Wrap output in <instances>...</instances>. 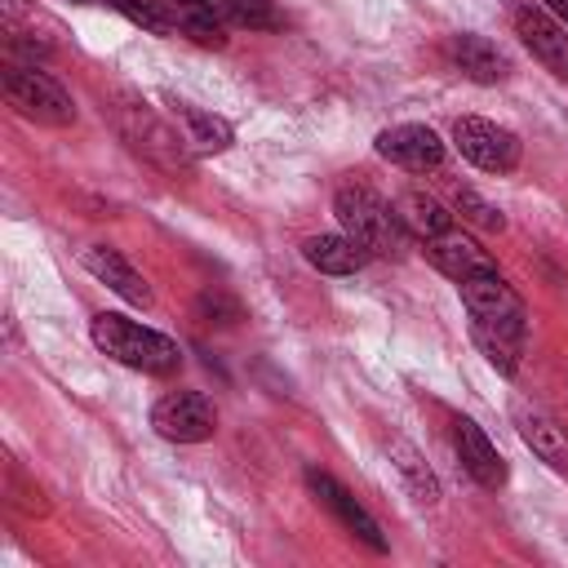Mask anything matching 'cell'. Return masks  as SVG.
<instances>
[{
  "instance_id": "6da1fadb",
  "label": "cell",
  "mask_w": 568,
  "mask_h": 568,
  "mask_svg": "<svg viewBox=\"0 0 568 568\" xmlns=\"http://www.w3.org/2000/svg\"><path fill=\"white\" fill-rule=\"evenodd\" d=\"M89 337L102 355L120 359L124 368H138V373H151V377H169L182 368V351L169 333L160 328H146L120 311H98L89 320Z\"/></svg>"
},
{
  "instance_id": "7a4b0ae2",
  "label": "cell",
  "mask_w": 568,
  "mask_h": 568,
  "mask_svg": "<svg viewBox=\"0 0 568 568\" xmlns=\"http://www.w3.org/2000/svg\"><path fill=\"white\" fill-rule=\"evenodd\" d=\"M333 213H337V226L359 240L368 253H382V257H399L404 244H408V231L395 213V204H386L377 191L351 182V186H337L333 195Z\"/></svg>"
},
{
  "instance_id": "3957f363",
  "label": "cell",
  "mask_w": 568,
  "mask_h": 568,
  "mask_svg": "<svg viewBox=\"0 0 568 568\" xmlns=\"http://www.w3.org/2000/svg\"><path fill=\"white\" fill-rule=\"evenodd\" d=\"M111 115H115V129L124 133V142H129L133 151H142L151 164H160V169H169V173H178V169L191 164V142H186V133H178L173 124H164L138 93H115Z\"/></svg>"
},
{
  "instance_id": "277c9868",
  "label": "cell",
  "mask_w": 568,
  "mask_h": 568,
  "mask_svg": "<svg viewBox=\"0 0 568 568\" xmlns=\"http://www.w3.org/2000/svg\"><path fill=\"white\" fill-rule=\"evenodd\" d=\"M4 98L18 115L36 120V124H49V129H67L75 124V98L40 67H22V62H9L4 67Z\"/></svg>"
},
{
  "instance_id": "5b68a950",
  "label": "cell",
  "mask_w": 568,
  "mask_h": 568,
  "mask_svg": "<svg viewBox=\"0 0 568 568\" xmlns=\"http://www.w3.org/2000/svg\"><path fill=\"white\" fill-rule=\"evenodd\" d=\"M151 426L169 444H204L217 430V408L204 390H169L155 399Z\"/></svg>"
},
{
  "instance_id": "8992f818",
  "label": "cell",
  "mask_w": 568,
  "mask_h": 568,
  "mask_svg": "<svg viewBox=\"0 0 568 568\" xmlns=\"http://www.w3.org/2000/svg\"><path fill=\"white\" fill-rule=\"evenodd\" d=\"M453 146L462 151V160H470L484 173H510L519 164V138L484 115H462L453 124Z\"/></svg>"
},
{
  "instance_id": "52a82bcc",
  "label": "cell",
  "mask_w": 568,
  "mask_h": 568,
  "mask_svg": "<svg viewBox=\"0 0 568 568\" xmlns=\"http://www.w3.org/2000/svg\"><path fill=\"white\" fill-rule=\"evenodd\" d=\"M306 488H311V497L355 537V541H364L373 555H386V537H382V528H377V519L355 501V493L346 488V484H337L328 470H306Z\"/></svg>"
},
{
  "instance_id": "ba28073f",
  "label": "cell",
  "mask_w": 568,
  "mask_h": 568,
  "mask_svg": "<svg viewBox=\"0 0 568 568\" xmlns=\"http://www.w3.org/2000/svg\"><path fill=\"white\" fill-rule=\"evenodd\" d=\"M515 36L524 40V49L559 80H568V27L559 18H550L541 4H519L515 9Z\"/></svg>"
},
{
  "instance_id": "9c48e42d",
  "label": "cell",
  "mask_w": 568,
  "mask_h": 568,
  "mask_svg": "<svg viewBox=\"0 0 568 568\" xmlns=\"http://www.w3.org/2000/svg\"><path fill=\"white\" fill-rule=\"evenodd\" d=\"M373 146H377L382 160H390V164H399L408 173H430V169L444 164V142L426 124H390V129L377 133Z\"/></svg>"
},
{
  "instance_id": "30bf717a",
  "label": "cell",
  "mask_w": 568,
  "mask_h": 568,
  "mask_svg": "<svg viewBox=\"0 0 568 568\" xmlns=\"http://www.w3.org/2000/svg\"><path fill=\"white\" fill-rule=\"evenodd\" d=\"M510 417H515V430L519 439L559 475H568V426L559 417H550L541 404H528V399H515L510 404Z\"/></svg>"
},
{
  "instance_id": "8fae6325",
  "label": "cell",
  "mask_w": 568,
  "mask_h": 568,
  "mask_svg": "<svg viewBox=\"0 0 568 568\" xmlns=\"http://www.w3.org/2000/svg\"><path fill=\"white\" fill-rule=\"evenodd\" d=\"M80 262H84V271L93 275V280H102L115 297H124L129 306H151L155 302V293H151V284L142 280V271L120 253V248H111V244H89L84 253H80Z\"/></svg>"
},
{
  "instance_id": "7c38bea8",
  "label": "cell",
  "mask_w": 568,
  "mask_h": 568,
  "mask_svg": "<svg viewBox=\"0 0 568 568\" xmlns=\"http://www.w3.org/2000/svg\"><path fill=\"white\" fill-rule=\"evenodd\" d=\"M444 58H448L453 71H462V75L475 80V84H501V80L510 75V58H506L493 40H484V36H475V31L448 36V40H444Z\"/></svg>"
},
{
  "instance_id": "4fadbf2b",
  "label": "cell",
  "mask_w": 568,
  "mask_h": 568,
  "mask_svg": "<svg viewBox=\"0 0 568 568\" xmlns=\"http://www.w3.org/2000/svg\"><path fill=\"white\" fill-rule=\"evenodd\" d=\"M453 448H457L462 470H466L479 488H501V484H506V457L497 453V444H493L470 417H457V422H453Z\"/></svg>"
},
{
  "instance_id": "5bb4252c",
  "label": "cell",
  "mask_w": 568,
  "mask_h": 568,
  "mask_svg": "<svg viewBox=\"0 0 568 568\" xmlns=\"http://www.w3.org/2000/svg\"><path fill=\"white\" fill-rule=\"evenodd\" d=\"M457 293H462V306L470 311V320H524V297L497 271L462 280Z\"/></svg>"
},
{
  "instance_id": "9a60e30c",
  "label": "cell",
  "mask_w": 568,
  "mask_h": 568,
  "mask_svg": "<svg viewBox=\"0 0 568 568\" xmlns=\"http://www.w3.org/2000/svg\"><path fill=\"white\" fill-rule=\"evenodd\" d=\"M426 257L448 275V280H470V275H488V271H497L493 266V257L470 240V235H462V231H444V235H435V240H426Z\"/></svg>"
},
{
  "instance_id": "2e32d148",
  "label": "cell",
  "mask_w": 568,
  "mask_h": 568,
  "mask_svg": "<svg viewBox=\"0 0 568 568\" xmlns=\"http://www.w3.org/2000/svg\"><path fill=\"white\" fill-rule=\"evenodd\" d=\"M470 337L484 351V359L497 373H515L519 368V351H524V320H470Z\"/></svg>"
},
{
  "instance_id": "e0dca14e",
  "label": "cell",
  "mask_w": 568,
  "mask_h": 568,
  "mask_svg": "<svg viewBox=\"0 0 568 568\" xmlns=\"http://www.w3.org/2000/svg\"><path fill=\"white\" fill-rule=\"evenodd\" d=\"M302 257H306L315 271H324V275H355V271L368 266L373 253H368L359 240H351L346 231H337V235H311V240L302 244Z\"/></svg>"
},
{
  "instance_id": "ac0fdd59",
  "label": "cell",
  "mask_w": 568,
  "mask_h": 568,
  "mask_svg": "<svg viewBox=\"0 0 568 568\" xmlns=\"http://www.w3.org/2000/svg\"><path fill=\"white\" fill-rule=\"evenodd\" d=\"M164 9L173 18V27L182 36H191L195 44H204V49L226 44V27H222V13H217L213 0H164Z\"/></svg>"
},
{
  "instance_id": "d6986e66",
  "label": "cell",
  "mask_w": 568,
  "mask_h": 568,
  "mask_svg": "<svg viewBox=\"0 0 568 568\" xmlns=\"http://www.w3.org/2000/svg\"><path fill=\"white\" fill-rule=\"evenodd\" d=\"M395 213H399L404 231L417 235V240H435V235L453 231V213H448L435 195H426V191H404V195L395 200Z\"/></svg>"
},
{
  "instance_id": "ffe728a7",
  "label": "cell",
  "mask_w": 568,
  "mask_h": 568,
  "mask_svg": "<svg viewBox=\"0 0 568 568\" xmlns=\"http://www.w3.org/2000/svg\"><path fill=\"white\" fill-rule=\"evenodd\" d=\"M178 120L186 124V142H191V151H204V155H217V151H226L231 142H235V129L222 120V115H213V111H204V106H191V102H178Z\"/></svg>"
},
{
  "instance_id": "44dd1931",
  "label": "cell",
  "mask_w": 568,
  "mask_h": 568,
  "mask_svg": "<svg viewBox=\"0 0 568 568\" xmlns=\"http://www.w3.org/2000/svg\"><path fill=\"white\" fill-rule=\"evenodd\" d=\"M386 453H390V466L404 475L408 493H413L422 506H435V501H439V479H435V470L422 462V453H417L408 439H390Z\"/></svg>"
},
{
  "instance_id": "7402d4cb",
  "label": "cell",
  "mask_w": 568,
  "mask_h": 568,
  "mask_svg": "<svg viewBox=\"0 0 568 568\" xmlns=\"http://www.w3.org/2000/svg\"><path fill=\"white\" fill-rule=\"evenodd\" d=\"M217 13L235 27H248V31H275L280 27V13H275V0H213Z\"/></svg>"
},
{
  "instance_id": "603a6c76",
  "label": "cell",
  "mask_w": 568,
  "mask_h": 568,
  "mask_svg": "<svg viewBox=\"0 0 568 568\" xmlns=\"http://www.w3.org/2000/svg\"><path fill=\"white\" fill-rule=\"evenodd\" d=\"M111 9H120L133 27H142V31H151V36H173L178 27H173V18H169V9H164V0H106Z\"/></svg>"
},
{
  "instance_id": "cb8c5ba5",
  "label": "cell",
  "mask_w": 568,
  "mask_h": 568,
  "mask_svg": "<svg viewBox=\"0 0 568 568\" xmlns=\"http://www.w3.org/2000/svg\"><path fill=\"white\" fill-rule=\"evenodd\" d=\"M453 209H457L470 226H479V231H501V226H506L501 209L488 204V200H484L479 191H470V186H453Z\"/></svg>"
},
{
  "instance_id": "d4e9b609",
  "label": "cell",
  "mask_w": 568,
  "mask_h": 568,
  "mask_svg": "<svg viewBox=\"0 0 568 568\" xmlns=\"http://www.w3.org/2000/svg\"><path fill=\"white\" fill-rule=\"evenodd\" d=\"M195 311H200V315H204L209 324H235V320H244L240 302H235L231 293H222V288H209V293H200Z\"/></svg>"
},
{
  "instance_id": "484cf974",
  "label": "cell",
  "mask_w": 568,
  "mask_h": 568,
  "mask_svg": "<svg viewBox=\"0 0 568 568\" xmlns=\"http://www.w3.org/2000/svg\"><path fill=\"white\" fill-rule=\"evenodd\" d=\"M546 9H550V13H555L564 27H568V0H546Z\"/></svg>"
},
{
  "instance_id": "4316f807",
  "label": "cell",
  "mask_w": 568,
  "mask_h": 568,
  "mask_svg": "<svg viewBox=\"0 0 568 568\" xmlns=\"http://www.w3.org/2000/svg\"><path fill=\"white\" fill-rule=\"evenodd\" d=\"M71 4H84V0H71Z\"/></svg>"
}]
</instances>
